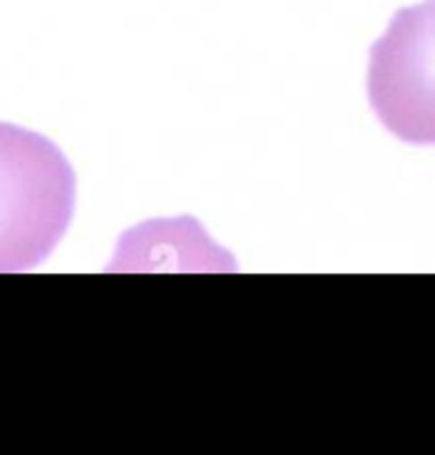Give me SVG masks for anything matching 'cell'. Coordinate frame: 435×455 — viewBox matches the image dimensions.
<instances>
[{
	"label": "cell",
	"mask_w": 435,
	"mask_h": 455,
	"mask_svg": "<svg viewBox=\"0 0 435 455\" xmlns=\"http://www.w3.org/2000/svg\"><path fill=\"white\" fill-rule=\"evenodd\" d=\"M75 172L60 146L0 124V274L36 269L75 212Z\"/></svg>",
	"instance_id": "1"
},
{
	"label": "cell",
	"mask_w": 435,
	"mask_h": 455,
	"mask_svg": "<svg viewBox=\"0 0 435 455\" xmlns=\"http://www.w3.org/2000/svg\"><path fill=\"white\" fill-rule=\"evenodd\" d=\"M367 92L392 136L407 144H435V0L394 13L372 44Z\"/></svg>",
	"instance_id": "2"
}]
</instances>
